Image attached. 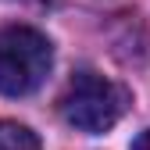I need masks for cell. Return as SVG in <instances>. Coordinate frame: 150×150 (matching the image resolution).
<instances>
[{"label": "cell", "mask_w": 150, "mask_h": 150, "mask_svg": "<svg viewBox=\"0 0 150 150\" xmlns=\"http://www.w3.org/2000/svg\"><path fill=\"white\" fill-rule=\"evenodd\" d=\"M129 111V89L97 71H79L61 97V115L79 132H107Z\"/></svg>", "instance_id": "obj_1"}, {"label": "cell", "mask_w": 150, "mask_h": 150, "mask_svg": "<svg viewBox=\"0 0 150 150\" xmlns=\"http://www.w3.org/2000/svg\"><path fill=\"white\" fill-rule=\"evenodd\" d=\"M54 50L40 29L11 25L0 32V93L4 97H29L50 75Z\"/></svg>", "instance_id": "obj_2"}, {"label": "cell", "mask_w": 150, "mask_h": 150, "mask_svg": "<svg viewBox=\"0 0 150 150\" xmlns=\"http://www.w3.org/2000/svg\"><path fill=\"white\" fill-rule=\"evenodd\" d=\"M0 150H40V139L29 125L0 122Z\"/></svg>", "instance_id": "obj_3"}, {"label": "cell", "mask_w": 150, "mask_h": 150, "mask_svg": "<svg viewBox=\"0 0 150 150\" xmlns=\"http://www.w3.org/2000/svg\"><path fill=\"white\" fill-rule=\"evenodd\" d=\"M132 150H150V129H146V132H139V136H136Z\"/></svg>", "instance_id": "obj_4"}]
</instances>
